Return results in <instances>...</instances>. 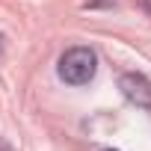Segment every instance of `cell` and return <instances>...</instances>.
<instances>
[{
	"label": "cell",
	"instance_id": "6da1fadb",
	"mask_svg": "<svg viewBox=\"0 0 151 151\" xmlns=\"http://www.w3.org/2000/svg\"><path fill=\"white\" fill-rule=\"evenodd\" d=\"M98 71V56L92 47H68L59 56V77L68 86H83L95 77Z\"/></svg>",
	"mask_w": 151,
	"mask_h": 151
},
{
	"label": "cell",
	"instance_id": "7a4b0ae2",
	"mask_svg": "<svg viewBox=\"0 0 151 151\" xmlns=\"http://www.w3.org/2000/svg\"><path fill=\"white\" fill-rule=\"evenodd\" d=\"M119 89H122V95L130 104H136L142 110H151V83L142 77V74H122L119 77Z\"/></svg>",
	"mask_w": 151,
	"mask_h": 151
},
{
	"label": "cell",
	"instance_id": "3957f363",
	"mask_svg": "<svg viewBox=\"0 0 151 151\" xmlns=\"http://www.w3.org/2000/svg\"><path fill=\"white\" fill-rule=\"evenodd\" d=\"M0 151H15V148H12V145H9L6 139H0Z\"/></svg>",
	"mask_w": 151,
	"mask_h": 151
},
{
	"label": "cell",
	"instance_id": "277c9868",
	"mask_svg": "<svg viewBox=\"0 0 151 151\" xmlns=\"http://www.w3.org/2000/svg\"><path fill=\"white\" fill-rule=\"evenodd\" d=\"M0 56H3V36H0Z\"/></svg>",
	"mask_w": 151,
	"mask_h": 151
},
{
	"label": "cell",
	"instance_id": "5b68a950",
	"mask_svg": "<svg viewBox=\"0 0 151 151\" xmlns=\"http://www.w3.org/2000/svg\"><path fill=\"white\" fill-rule=\"evenodd\" d=\"M104 151H116V148H104Z\"/></svg>",
	"mask_w": 151,
	"mask_h": 151
}]
</instances>
